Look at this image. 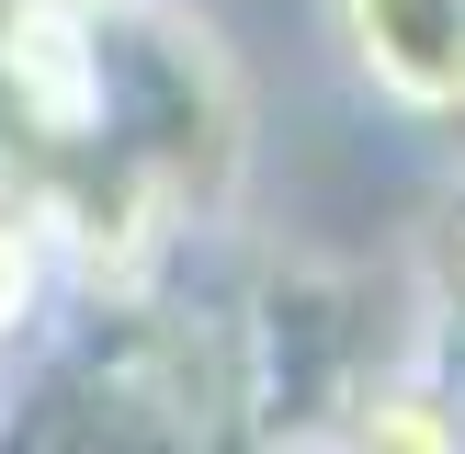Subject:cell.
<instances>
[{
	"instance_id": "obj_1",
	"label": "cell",
	"mask_w": 465,
	"mask_h": 454,
	"mask_svg": "<svg viewBox=\"0 0 465 454\" xmlns=\"http://www.w3.org/2000/svg\"><path fill=\"white\" fill-rule=\"evenodd\" d=\"M363 91L398 114H465V0H330Z\"/></svg>"
},
{
	"instance_id": "obj_3",
	"label": "cell",
	"mask_w": 465,
	"mask_h": 454,
	"mask_svg": "<svg viewBox=\"0 0 465 454\" xmlns=\"http://www.w3.org/2000/svg\"><path fill=\"white\" fill-rule=\"evenodd\" d=\"M80 12H103V0H0V35L12 23H80Z\"/></svg>"
},
{
	"instance_id": "obj_2",
	"label": "cell",
	"mask_w": 465,
	"mask_h": 454,
	"mask_svg": "<svg viewBox=\"0 0 465 454\" xmlns=\"http://www.w3.org/2000/svg\"><path fill=\"white\" fill-rule=\"evenodd\" d=\"M341 454H465V409L398 375V386H375V398L341 420Z\"/></svg>"
}]
</instances>
